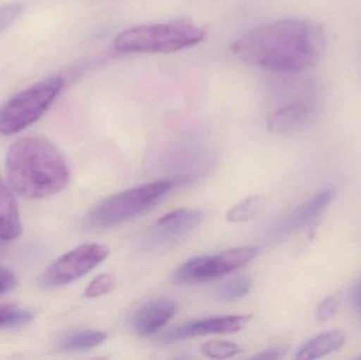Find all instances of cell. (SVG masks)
<instances>
[{
  "mask_svg": "<svg viewBox=\"0 0 361 360\" xmlns=\"http://www.w3.org/2000/svg\"><path fill=\"white\" fill-rule=\"evenodd\" d=\"M326 46L324 27L288 18L250 30L231 46L242 61L273 71L295 73L314 67Z\"/></svg>",
  "mask_w": 361,
  "mask_h": 360,
  "instance_id": "obj_1",
  "label": "cell"
},
{
  "mask_svg": "<svg viewBox=\"0 0 361 360\" xmlns=\"http://www.w3.org/2000/svg\"><path fill=\"white\" fill-rule=\"evenodd\" d=\"M6 173L11 188L27 199L59 194L70 179L69 167L63 154L42 137L17 139L6 154Z\"/></svg>",
  "mask_w": 361,
  "mask_h": 360,
  "instance_id": "obj_2",
  "label": "cell"
},
{
  "mask_svg": "<svg viewBox=\"0 0 361 360\" xmlns=\"http://www.w3.org/2000/svg\"><path fill=\"white\" fill-rule=\"evenodd\" d=\"M206 32L188 19L137 25L118 34L114 48L124 53H173L203 42Z\"/></svg>",
  "mask_w": 361,
  "mask_h": 360,
  "instance_id": "obj_3",
  "label": "cell"
},
{
  "mask_svg": "<svg viewBox=\"0 0 361 360\" xmlns=\"http://www.w3.org/2000/svg\"><path fill=\"white\" fill-rule=\"evenodd\" d=\"M175 186V180H159L118 192L95 205L87 216V223L97 230L124 223L158 204Z\"/></svg>",
  "mask_w": 361,
  "mask_h": 360,
  "instance_id": "obj_4",
  "label": "cell"
},
{
  "mask_svg": "<svg viewBox=\"0 0 361 360\" xmlns=\"http://www.w3.org/2000/svg\"><path fill=\"white\" fill-rule=\"evenodd\" d=\"M63 85L61 76H50L8 99L0 107V135H15L37 122L59 97Z\"/></svg>",
  "mask_w": 361,
  "mask_h": 360,
  "instance_id": "obj_5",
  "label": "cell"
},
{
  "mask_svg": "<svg viewBox=\"0 0 361 360\" xmlns=\"http://www.w3.org/2000/svg\"><path fill=\"white\" fill-rule=\"evenodd\" d=\"M258 255L259 247H242L216 255L197 256L180 266L173 272L171 280L178 285L207 283L239 270Z\"/></svg>",
  "mask_w": 361,
  "mask_h": 360,
  "instance_id": "obj_6",
  "label": "cell"
},
{
  "mask_svg": "<svg viewBox=\"0 0 361 360\" xmlns=\"http://www.w3.org/2000/svg\"><path fill=\"white\" fill-rule=\"evenodd\" d=\"M109 256V249L99 243H86L56 260L40 278L44 289L70 285L89 274Z\"/></svg>",
  "mask_w": 361,
  "mask_h": 360,
  "instance_id": "obj_7",
  "label": "cell"
},
{
  "mask_svg": "<svg viewBox=\"0 0 361 360\" xmlns=\"http://www.w3.org/2000/svg\"><path fill=\"white\" fill-rule=\"evenodd\" d=\"M318 97L305 89L295 99L274 110L267 118L269 130L277 135H290L309 127L317 118Z\"/></svg>",
  "mask_w": 361,
  "mask_h": 360,
  "instance_id": "obj_8",
  "label": "cell"
},
{
  "mask_svg": "<svg viewBox=\"0 0 361 360\" xmlns=\"http://www.w3.org/2000/svg\"><path fill=\"white\" fill-rule=\"evenodd\" d=\"M250 319V315H227L190 321L163 334L160 342L163 344H171L208 334L237 333L245 327Z\"/></svg>",
  "mask_w": 361,
  "mask_h": 360,
  "instance_id": "obj_9",
  "label": "cell"
},
{
  "mask_svg": "<svg viewBox=\"0 0 361 360\" xmlns=\"http://www.w3.org/2000/svg\"><path fill=\"white\" fill-rule=\"evenodd\" d=\"M333 198H334V190L331 188L318 192L317 194L296 207L292 213H288L278 224L275 230H273L271 234V239L275 241L284 240L307 224L312 223L326 211V207L332 202Z\"/></svg>",
  "mask_w": 361,
  "mask_h": 360,
  "instance_id": "obj_10",
  "label": "cell"
},
{
  "mask_svg": "<svg viewBox=\"0 0 361 360\" xmlns=\"http://www.w3.org/2000/svg\"><path fill=\"white\" fill-rule=\"evenodd\" d=\"M171 298H154L140 306L129 318V328L139 336H149L160 331L177 313Z\"/></svg>",
  "mask_w": 361,
  "mask_h": 360,
  "instance_id": "obj_11",
  "label": "cell"
},
{
  "mask_svg": "<svg viewBox=\"0 0 361 360\" xmlns=\"http://www.w3.org/2000/svg\"><path fill=\"white\" fill-rule=\"evenodd\" d=\"M204 218L201 209H176L158 220L154 224V234L161 241L175 240L197 228Z\"/></svg>",
  "mask_w": 361,
  "mask_h": 360,
  "instance_id": "obj_12",
  "label": "cell"
},
{
  "mask_svg": "<svg viewBox=\"0 0 361 360\" xmlns=\"http://www.w3.org/2000/svg\"><path fill=\"white\" fill-rule=\"evenodd\" d=\"M345 334L339 330L322 332L301 345L297 350L295 359L314 360L322 359L343 348L345 345Z\"/></svg>",
  "mask_w": 361,
  "mask_h": 360,
  "instance_id": "obj_13",
  "label": "cell"
},
{
  "mask_svg": "<svg viewBox=\"0 0 361 360\" xmlns=\"http://www.w3.org/2000/svg\"><path fill=\"white\" fill-rule=\"evenodd\" d=\"M23 232L18 205L0 177V241L14 240Z\"/></svg>",
  "mask_w": 361,
  "mask_h": 360,
  "instance_id": "obj_14",
  "label": "cell"
},
{
  "mask_svg": "<svg viewBox=\"0 0 361 360\" xmlns=\"http://www.w3.org/2000/svg\"><path fill=\"white\" fill-rule=\"evenodd\" d=\"M107 333L95 330H80L68 334L59 342L63 352H85L101 346L107 340Z\"/></svg>",
  "mask_w": 361,
  "mask_h": 360,
  "instance_id": "obj_15",
  "label": "cell"
},
{
  "mask_svg": "<svg viewBox=\"0 0 361 360\" xmlns=\"http://www.w3.org/2000/svg\"><path fill=\"white\" fill-rule=\"evenodd\" d=\"M263 202L264 200L261 196L248 197L229 209L226 219L233 223L250 221L259 215L262 209Z\"/></svg>",
  "mask_w": 361,
  "mask_h": 360,
  "instance_id": "obj_16",
  "label": "cell"
},
{
  "mask_svg": "<svg viewBox=\"0 0 361 360\" xmlns=\"http://www.w3.org/2000/svg\"><path fill=\"white\" fill-rule=\"evenodd\" d=\"M252 289V279L248 277H239L229 281L216 292V298L220 302H231L242 299L247 296Z\"/></svg>",
  "mask_w": 361,
  "mask_h": 360,
  "instance_id": "obj_17",
  "label": "cell"
},
{
  "mask_svg": "<svg viewBox=\"0 0 361 360\" xmlns=\"http://www.w3.org/2000/svg\"><path fill=\"white\" fill-rule=\"evenodd\" d=\"M202 353L208 359H226L241 353L242 348L235 342L227 340H214L205 342L201 347Z\"/></svg>",
  "mask_w": 361,
  "mask_h": 360,
  "instance_id": "obj_18",
  "label": "cell"
},
{
  "mask_svg": "<svg viewBox=\"0 0 361 360\" xmlns=\"http://www.w3.org/2000/svg\"><path fill=\"white\" fill-rule=\"evenodd\" d=\"M33 316L29 311L16 306L0 308V328L19 327L31 323Z\"/></svg>",
  "mask_w": 361,
  "mask_h": 360,
  "instance_id": "obj_19",
  "label": "cell"
},
{
  "mask_svg": "<svg viewBox=\"0 0 361 360\" xmlns=\"http://www.w3.org/2000/svg\"><path fill=\"white\" fill-rule=\"evenodd\" d=\"M114 283H116V280H114V275H99L89 283L88 287L85 290V296L87 298L101 297L112 291Z\"/></svg>",
  "mask_w": 361,
  "mask_h": 360,
  "instance_id": "obj_20",
  "label": "cell"
},
{
  "mask_svg": "<svg viewBox=\"0 0 361 360\" xmlns=\"http://www.w3.org/2000/svg\"><path fill=\"white\" fill-rule=\"evenodd\" d=\"M23 12V4L20 2H10L0 6V34L10 27Z\"/></svg>",
  "mask_w": 361,
  "mask_h": 360,
  "instance_id": "obj_21",
  "label": "cell"
},
{
  "mask_svg": "<svg viewBox=\"0 0 361 360\" xmlns=\"http://www.w3.org/2000/svg\"><path fill=\"white\" fill-rule=\"evenodd\" d=\"M338 309V300L334 296H326L318 304L317 308H316V319L320 323H326L337 314Z\"/></svg>",
  "mask_w": 361,
  "mask_h": 360,
  "instance_id": "obj_22",
  "label": "cell"
},
{
  "mask_svg": "<svg viewBox=\"0 0 361 360\" xmlns=\"http://www.w3.org/2000/svg\"><path fill=\"white\" fill-rule=\"evenodd\" d=\"M16 287V277L8 268H0V296Z\"/></svg>",
  "mask_w": 361,
  "mask_h": 360,
  "instance_id": "obj_23",
  "label": "cell"
},
{
  "mask_svg": "<svg viewBox=\"0 0 361 360\" xmlns=\"http://www.w3.org/2000/svg\"><path fill=\"white\" fill-rule=\"evenodd\" d=\"M286 353V349L271 348L269 349V350L262 351V352L259 353V354L255 355L254 359L278 360L283 359Z\"/></svg>",
  "mask_w": 361,
  "mask_h": 360,
  "instance_id": "obj_24",
  "label": "cell"
},
{
  "mask_svg": "<svg viewBox=\"0 0 361 360\" xmlns=\"http://www.w3.org/2000/svg\"><path fill=\"white\" fill-rule=\"evenodd\" d=\"M351 296L354 306L361 314V278L354 285Z\"/></svg>",
  "mask_w": 361,
  "mask_h": 360,
  "instance_id": "obj_25",
  "label": "cell"
},
{
  "mask_svg": "<svg viewBox=\"0 0 361 360\" xmlns=\"http://www.w3.org/2000/svg\"><path fill=\"white\" fill-rule=\"evenodd\" d=\"M0 251H1V245H0Z\"/></svg>",
  "mask_w": 361,
  "mask_h": 360,
  "instance_id": "obj_26",
  "label": "cell"
}]
</instances>
